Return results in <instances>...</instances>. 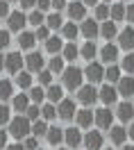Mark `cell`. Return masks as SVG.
<instances>
[{
  "label": "cell",
  "instance_id": "4fadbf2b",
  "mask_svg": "<svg viewBox=\"0 0 134 150\" xmlns=\"http://www.w3.org/2000/svg\"><path fill=\"white\" fill-rule=\"evenodd\" d=\"M98 98H100L107 107H109V105H116L118 103V89H116L114 84H105L100 91H98Z\"/></svg>",
  "mask_w": 134,
  "mask_h": 150
},
{
  "label": "cell",
  "instance_id": "7c38bea8",
  "mask_svg": "<svg viewBox=\"0 0 134 150\" xmlns=\"http://www.w3.org/2000/svg\"><path fill=\"white\" fill-rule=\"evenodd\" d=\"M23 64H25V59L20 57V52H9V55L5 57V68H7V71H9L11 75L20 73Z\"/></svg>",
  "mask_w": 134,
  "mask_h": 150
},
{
  "label": "cell",
  "instance_id": "ba28073f",
  "mask_svg": "<svg viewBox=\"0 0 134 150\" xmlns=\"http://www.w3.org/2000/svg\"><path fill=\"white\" fill-rule=\"evenodd\" d=\"M118 48H123L127 52H134V28H125L123 32H118Z\"/></svg>",
  "mask_w": 134,
  "mask_h": 150
},
{
  "label": "cell",
  "instance_id": "f546056e",
  "mask_svg": "<svg viewBox=\"0 0 134 150\" xmlns=\"http://www.w3.org/2000/svg\"><path fill=\"white\" fill-rule=\"evenodd\" d=\"M46 50H48L50 55H57V52L64 50V41H61L59 37H50L48 41H46Z\"/></svg>",
  "mask_w": 134,
  "mask_h": 150
},
{
  "label": "cell",
  "instance_id": "c3c4849f",
  "mask_svg": "<svg viewBox=\"0 0 134 150\" xmlns=\"http://www.w3.org/2000/svg\"><path fill=\"white\" fill-rule=\"evenodd\" d=\"M11 11H9V2L7 0H0V18H7Z\"/></svg>",
  "mask_w": 134,
  "mask_h": 150
},
{
  "label": "cell",
  "instance_id": "f907efd6",
  "mask_svg": "<svg viewBox=\"0 0 134 150\" xmlns=\"http://www.w3.org/2000/svg\"><path fill=\"white\" fill-rule=\"evenodd\" d=\"M52 5H50V0H37V9L39 11H48Z\"/></svg>",
  "mask_w": 134,
  "mask_h": 150
},
{
  "label": "cell",
  "instance_id": "e7e4bbea",
  "mask_svg": "<svg viewBox=\"0 0 134 150\" xmlns=\"http://www.w3.org/2000/svg\"><path fill=\"white\" fill-rule=\"evenodd\" d=\"M39 150H41V148H39Z\"/></svg>",
  "mask_w": 134,
  "mask_h": 150
},
{
  "label": "cell",
  "instance_id": "5bb4252c",
  "mask_svg": "<svg viewBox=\"0 0 134 150\" xmlns=\"http://www.w3.org/2000/svg\"><path fill=\"white\" fill-rule=\"evenodd\" d=\"M102 143H105L102 132H86V137H84V148L86 150H102Z\"/></svg>",
  "mask_w": 134,
  "mask_h": 150
},
{
  "label": "cell",
  "instance_id": "603a6c76",
  "mask_svg": "<svg viewBox=\"0 0 134 150\" xmlns=\"http://www.w3.org/2000/svg\"><path fill=\"white\" fill-rule=\"evenodd\" d=\"M46 98H48L52 105H59L61 100H64V89L57 84H50L48 89H46Z\"/></svg>",
  "mask_w": 134,
  "mask_h": 150
},
{
  "label": "cell",
  "instance_id": "52a82bcc",
  "mask_svg": "<svg viewBox=\"0 0 134 150\" xmlns=\"http://www.w3.org/2000/svg\"><path fill=\"white\" fill-rule=\"evenodd\" d=\"M7 25H9V32H23V28L28 25V16L23 11H11L7 16Z\"/></svg>",
  "mask_w": 134,
  "mask_h": 150
},
{
  "label": "cell",
  "instance_id": "5b68a950",
  "mask_svg": "<svg viewBox=\"0 0 134 150\" xmlns=\"http://www.w3.org/2000/svg\"><path fill=\"white\" fill-rule=\"evenodd\" d=\"M93 123H96L100 130H109L111 125H114V114L109 107H102V109H98L93 112Z\"/></svg>",
  "mask_w": 134,
  "mask_h": 150
},
{
  "label": "cell",
  "instance_id": "44dd1931",
  "mask_svg": "<svg viewBox=\"0 0 134 150\" xmlns=\"http://www.w3.org/2000/svg\"><path fill=\"white\" fill-rule=\"evenodd\" d=\"M34 43H37L34 32H25V30H23V32L18 34V46H20V50H32Z\"/></svg>",
  "mask_w": 134,
  "mask_h": 150
},
{
  "label": "cell",
  "instance_id": "d6986e66",
  "mask_svg": "<svg viewBox=\"0 0 134 150\" xmlns=\"http://www.w3.org/2000/svg\"><path fill=\"white\" fill-rule=\"evenodd\" d=\"M66 9H68V16H71L73 23H75V21H84V16H86V5L84 2H71Z\"/></svg>",
  "mask_w": 134,
  "mask_h": 150
},
{
  "label": "cell",
  "instance_id": "94428289",
  "mask_svg": "<svg viewBox=\"0 0 134 150\" xmlns=\"http://www.w3.org/2000/svg\"><path fill=\"white\" fill-rule=\"evenodd\" d=\"M7 2H18V0H7Z\"/></svg>",
  "mask_w": 134,
  "mask_h": 150
},
{
  "label": "cell",
  "instance_id": "d590c367",
  "mask_svg": "<svg viewBox=\"0 0 134 150\" xmlns=\"http://www.w3.org/2000/svg\"><path fill=\"white\" fill-rule=\"evenodd\" d=\"M41 118H43V121H52V118H57V105H52V103L43 105V107H41Z\"/></svg>",
  "mask_w": 134,
  "mask_h": 150
},
{
  "label": "cell",
  "instance_id": "6da1fadb",
  "mask_svg": "<svg viewBox=\"0 0 134 150\" xmlns=\"http://www.w3.org/2000/svg\"><path fill=\"white\" fill-rule=\"evenodd\" d=\"M14 137V139H28L30 134H32V121H30L28 116H16V118H11L9 121V130H7Z\"/></svg>",
  "mask_w": 134,
  "mask_h": 150
},
{
  "label": "cell",
  "instance_id": "1f68e13d",
  "mask_svg": "<svg viewBox=\"0 0 134 150\" xmlns=\"http://www.w3.org/2000/svg\"><path fill=\"white\" fill-rule=\"evenodd\" d=\"M48 134V123L43 121V118H39V121H34L32 123V137H46Z\"/></svg>",
  "mask_w": 134,
  "mask_h": 150
},
{
  "label": "cell",
  "instance_id": "d6a6232c",
  "mask_svg": "<svg viewBox=\"0 0 134 150\" xmlns=\"http://www.w3.org/2000/svg\"><path fill=\"white\" fill-rule=\"evenodd\" d=\"M46 25H48L50 30L64 28V21H61V16H59V11H52V14H48V16H46Z\"/></svg>",
  "mask_w": 134,
  "mask_h": 150
},
{
  "label": "cell",
  "instance_id": "816d5d0a",
  "mask_svg": "<svg viewBox=\"0 0 134 150\" xmlns=\"http://www.w3.org/2000/svg\"><path fill=\"white\" fill-rule=\"evenodd\" d=\"M20 2V9H32V7H37V0H18Z\"/></svg>",
  "mask_w": 134,
  "mask_h": 150
},
{
  "label": "cell",
  "instance_id": "3957f363",
  "mask_svg": "<svg viewBox=\"0 0 134 150\" xmlns=\"http://www.w3.org/2000/svg\"><path fill=\"white\" fill-rule=\"evenodd\" d=\"M84 80H89V84H98L105 80V66L100 62H89V66L84 68Z\"/></svg>",
  "mask_w": 134,
  "mask_h": 150
},
{
  "label": "cell",
  "instance_id": "7dc6e473",
  "mask_svg": "<svg viewBox=\"0 0 134 150\" xmlns=\"http://www.w3.org/2000/svg\"><path fill=\"white\" fill-rule=\"evenodd\" d=\"M11 43V39H9V30H0V50L2 48H7Z\"/></svg>",
  "mask_w": 134,
  "mask_h": 150
},
{
  "label": "cell",
  "instance_id": "4316f807",
  "mask_svg": "<svg viewBox=\"0 0 134 150\" xmlns=\"http://www.w3.org/2000/svg\"><path fill=\"white\" fill-rule=\"evenodd\" d=\"M121 73H123V71H121V66L109 64V66L105 68V80L109 82V84H114V82H118V80H121Z\"/></svg>",
  "mask_w": 134,
  "mask_h": 150
},
{
  "label": "cell",
  "instance_id": "680465c9",
  "mask_svg": "<svg viewBox=\"0 0 134 150\" xmlns=\"http://www.w3.org/2000/svg\"><path fill=\"white\" fill-rule=\"evenodd\" d=\"M2 68H5V57L0 55V71H2Z\"/></svg>",
  "mask_w": 134,
  "mask_h": 150
},
{
  "label": "cell",
  "instance_id": "2e32d148",
  "mask_svg": "<svg viewBox=\"0 0 134 150\" xmlns=\"http://www.w3.org/2000/svg\"><path fill=\"white\" fill-rule=\"evenodd\" d=\"M80 32L84 34L89 41H93V39L100 34V28H98V21L96 18H84V23H82V28H80Z\"/></svg>",
  "mask_w": 134,
  "mask_h": 150
},
{
  "label": "cell",
  "instance_id": "4dcf8cb0",
  "mask_svg": "<svg viewBox=\"0 0 134 150\" xmlns=\"http://www.w3.org/2000/svg\"><path fill=\"white\" fill-rule=\"evenodd\" d=\"M16 84H18L20 89H32V73H30V71L16 73Z\"/></svg>",
  "mask_w": 134,
  "mask_h": 150
},
{
  "label": "cell",
  "instance_id": "ffe728a7",
  "mask_svg": "<svg viewBox=\"0 0 134 150\" xmlns=\"http://www.w3.org/2000/svg\"><path fill=\"white\" fill-rule=\"evenodd\" d=\"M28 107H30V96H25V93L14 96V100H11V109H14V112L25 114V112H28Z\"/></svg>",
  "mask_w": 134,
  "mask_h": 150
},
{
  "label": "cell",
  "instance_id": "6125c7cd",
  "mask_svg": "<svg viewBox=\"0 0 134 150\" xmlns=\"http://www.w3.org/2000/svg\"><path fill=\"white\" fill-rule=\"evenodd\" d=\"M105 2H111V0H105Z\"/></svg>",
  "mask_w": 134,
  "mask_h": 150
},
{
  "label": "cell",
  "instance_id": "cb8c5ba5",
  "mask_svg": "<svg viewBox=\"0 0 134 150\" xmlns=\"http://www.w3.org/2000/svg\"><path fill=\"white\" fill-rule=\"evenodd\" d=\"M125 14H127V7H125V5H121V2L109 5V21L118 23V21H123V18H125Z\"/></svg>",
  "mask_w": 134,
  "mask_h": 150
},
{
  "label": "cell",
  "instance_id": "bcb514c9",
  "mask_svg": "<svg viewBox=\"0 0 134 150\" xmlns=\"http://www.w3.org/2000/svg\"><path fill=\"white\" fill-rule=\"evenodd\" d=\"M23 148H25V150H39V141H37V137H32V134H30L28 139H23Z\"/></svg>",
  "mask_w": 134,
  "mask_h": 150
},
{
  "label": "cell",
  "instance_id": "30bf717a",
  "mask_svg": "<svg viewBox=\"0 0 134 150\" xmlns=\"http://www.w3.org/2000/svg\"><path fill=\"white\" fill-rule=\"evenodd\" d=\"M116 89H118V96H123V98H132L134 96V77L132 75H125V77H121L118 82H116Z\"/></svg>",
  "mask_w": 134,
  "mask_h": 150
},
{
  "label": "cell",
  "instance_id": "681fc988",
  "mask_svg": "<svg viewBox=\"0 0 134 150\" xmlns=\"http://www.w3.org/2000/svg\"><path fill=\"white\" fill-rule=\"evenodd\" d=\"M50 5H52V9H55V11H61V9H66V7H68L66 0H50Z\"/></svg>",
  "mask_w": 134,
  "mask_h": 150
},
{
  "label": "cell",
  "instance_id": "ee69618b",
  "mask_svg": "<svg viewBox=\"0 0 134 150\" xmlns=\"http://www.w3.org/2000/svg\"><path fill=\"white\" fill-rule=\"evenodd\" d=\"M25 116H28L32 123L39 121V116H41V107H39V105H30V107H28V112H25Z\"/></svg>",
  "mask_w": 134,
  "mask_h": 150
},
{
  "label": "cell",
  "instance_id": "91938a15",
  "mask_svg": "<svg viewBox=\"0 0 134 150\" xmlns=\"http://www.w3.org/2000/svg\"><path fill=\"white\" fill-rule=\"evenodd\" d=\"M123 150H134V143H132V146H125Z\"/></svg>",
  "mask_w": 134,
  "mask_h": 150
},
{
  "label": "cell",
  "instance_id": "9a60e30c",
  "mask_svg": "<svg viewBox=\"0 0 134 150\" xmlns=\"http://www.w3.org/2000/svg\"><path fill=\"white\" fill-rule=\"evenodd\" d=\"M109 141H111L114 146H125L127 130H125L123 125H111V127H109Z\"/></svg>",
  "mask_w": 134,
  "mask_h": 150
},
{
  "label": "cell",
  "instance_id": "e575fe53",
  "mask_svg": "<svg viewBox=\"0 0 134 150\" xmlns=\"http://www.w3.org/2000/svg\"><path fill=\"white\" fill-rule=\"evenodd\" d=\"M61 34H64V39H68V41H75V37L80 34V30H77L75 23H64V28H61Z\"/></svg>",
  "mask_w": 134,
  "mask_h": 150
},
{
  "label": "cell",
  "instance_id": "9c48e42d",
  "mask_svg": "<svg viewBox=\"0 0 134 150\" xmlns=\"http://www.w3.org/2000/svg\"><path fill=\"white\" fill-rule=\"evenodd\" d=\"M25 66H28L30 73H41L43 66H46V59H43L41 52H30V55L25 57Z\"/></svg>",
  "mask_w": 134,
  "mask_h": 150
},
{
  "label": "cell",
  "instance_id": "484cf974",
  "mask_svg": "<svg viewBox=\"0 0 134 150\" xmlns=\"http://www.w3.org/2000/svg\"><path fill=\"white\" fill-rule=\"evenodd\" d=\"M46 139H48L50 146H59V143L64 141V130H61V127H48Z\"/></svg>",
  "mask_w": 134,
  "mask_h": 150
},
{
  "label": "cell",
  "instance_id": "9f6ffc18",
  "mask_svg": "<svg viewBox=\"0 0 134 150\" xmlns=\"http://www.w3.org/2000/svg\"><path fill=\"white\" fill-rule=\"evenodd\" d=\"M127 137L134 141V123H130V127H127Z\"/></svg>",
  "mask_w": 134,
  "mask_h": 150
},
{
  "label": "cell",
  "instance_id": "ac0fdd59",
  "mask_svg": "<svg viewBox=\"0 0 134 150\" xmlns=\"http://www.w3.org/2000/svg\"><path fill=\"white\" fill-rule=\"evenodd\" d=\"M75 123H77V127H80V130L91 127V125H93V112H91V109H77Z\"/></svg>",
  "mask_w": 134,
  "mask_h": 150
},
{
  "label": "cell",
  "instance_id": "f35d334b",
  "mask_svg": "<svg viewBox=\"0 0 134 150\" xmlns=\"http://www.w3.org/2000/svg\"><path fill=\"white\" fill-rule=\"evenodd\" d=\"M28 23H32L34 28H39V25H46V16H43V11L34 9V11L28 16Z\"/></svg>",
  "mask_w": 134,
  "mask_h": 150
},
{
  "label": "cell",
  "instance_id": "7402d4cb",
  "mask_svg": "<svg viewBox=\"0 0 134 150\" xmlns=\"http://www.w3.org/2000/svg\"><path fill=\"white\" fill-rule=\"evenodd\" d=\"M100 57H102V62H107V64H114L116 59H118V46L107 43V46L100 50Z\"/></svg>",
  "mask_w": 134,
  "mask_h": 150
},
{
  "label": "cell",
  "instance_id": "277c9868",
  "mask_svg": "<svg viewBox=\"0 0 134 150\" xmlns=\"http://www.w3.org/2000/svg\"><path fill=\"white\" fill-rule=\"evenodd\" d=\"M96 100H98V89H96V84H82L80 89H77V103H82L84 107L93 105Z\"/></svg>",
  "mask_w": 134,
  "mask_h": 150
},
{
  "label": "cell",
  "instance_id": "6f0895ef",
  "mask_svg": "<svg viewBox=\"0 0 134 150\" xmlns=\"http://www.w3.org/2000/svg\"><path fill=\"white\" fill-rule=\"evenodd\" d=\"M82 2H84V5H89V7H96V5H98V0H82Z\"/></svg>",
  "mask_w": 134,
  "mask_h": 150
},
{
  "label": "cell",
  "instance_id": "b9f144b4",
  "mask_svg": "<svg viewBox=\"0 0 134 150\" xmlns=\"http://www.w3.org/2000/svg\"><path fill=\"white\" fill-rule=\"evenodd\" d=\"M96 21H109V5H96V11H93Z\"/></svg>",
  "mask_w": 134,
  "mask_h": 150
},
{
  "label": "cell",
  "instance_id": "db71d44e",
  "mask_svg": "<svg viewBox=\"0 0 134 150\" xmlns=\"http://www.w3.org/2000/svg\"><path fill=\"white\" fill-rule=\"evenodd\" d=\"M125 18H127V21H130V23L134 25V5H130V7H127V14H125Z\"/></svg>",
  "mask_w": 134,
  "mask_h": 150
},
{
  "label": "cell",
  "instance_id": "8992f818",
  "mask_svg": "<svg viewBox=\"0 0 134 150\" xmlns=\"http://www.w3.org/2000/svg\"><path fill=\"white\" fill-rule=\"evenodd\" d=\"M75 114H77V109H75V100L64 98V100L57 105V116L61 118V121H73V118H75Z\"/></svg>",
  "mask_w": 134,
  "mask_h": 150
},
{
  "label": "cell",
  "instance_id": "03108f58",
  "mask_svg": "<svg viewBox=\"0 0 134 150\" xmlns=\"http://www.w3.org/2000/svg\"><path fill=\"white\" fill-rule=\"evenodd\" d=\"M109 150H111V148H109Z\"/></svg>",
  "mask_w": 134,
  "mask_h": 150
},
{
  "label": "cell",
  "instance_id": "be15d7a7",
  "mask_svg": "<svg viewBox=\"0 0 134 150\" xmlns=\"http://www.w3.org/2000/svg\"><path fill=\"white\" fill-rule=\"evenodd\" d=\"M61 150H66V148H61Z\"/></svg>",
  "mask_w": 134,
  "mask_h": 150
},
{
  "label": "cell",
  "instance_id": "e0dca14e",
  "mask_svg": "<svg viewBox=\"0 0 134 150\" xmlns=\"http://www.w3.org/2000/svg\"><path fill=\"white\" fill-rule=\"evenodd\" d=\"M116 116H118L123 123H130L134 118V105L130 103V100H123V103L116 107Z\"/></svg>",
  "mask_w": 134,
  "mask_h": 150
},
{
  "label": "cell",
  "instance_id": "83f0119b",
  "mask_svg": "<svg viewBox=\"0 0 134 150\" xmlns=\"http://www.w3.org/2000/svg\"><path fill=\"white\" fill-rule=\"evenodd\" d=\"M64 62H66L64 57L55 55L52 59H50V64H48V71H50L52 75H61V73H64V68H66V66H64Z\"/></svg>",
  "mask_w": 134,
  "mask_h": 150
},
{
  "label": "cell",
  "instance_id": "74e56055",
  "mask_svg": "<svg viewBox=\"0 0 134 150\" xmlns=\"http://www.w3.org/2000/svg\"><path fill=\"white\" fill-rule=\"evenodd\" d=\"M61 52H64V55H61V57H64L66 62H73V59H75V57L80 55V50H77V46H75V43H66Z\"/></svg>",
  "mask_w": 134,
  "mask_h": 150
},
{
  "label": "cell",
  "instance_id": "ab89813d",
  "mask_svg": "<svg viewBox=\"0 0 134 150\" xmlns=\"http://www.w3.org/2000/svg\"><path fill=\"white\" fill-rule=\"evenodd\" d=\"M30 100H34V105L43 103V100H46V91H43L41 86H32V89H30Z\"/></svg>",
  "mask_w": 134,
  "mask_h": 150
},
{
  "label": "cell",
  "instance_id": "d4e9b609",
  "mask_svg": "<svg viewBox=\"0 0 134 150\" xmlns=\"http://www.w3.org/2000/svg\"><path fill=\"white\" fill-rule=\"evenodd\" d=\"M100 34H102V39H107V41H111L114 37H118L116 23H114V21H105V23H102V28H100Z\"/></svg>",
  "mask_w": 134,
  "mask_h": 150
},
{
  "label": "cell",
  "instance_id": "7a4b0ae2",
  "mask_svg": "<svg viewBox=\"0 0 134 150\" xmlns=\"http://www.w3.org/2000/svg\"><path fill=\"white\" fill-rule=\"evenodd\" d=\"M61 80H64L66 89L77 91L80 86L84 84V71H80L77 66H68V68H64V73H61Z\"/></svg>",
  "mask_w": 134,
  "mask_h": 150
},
{
  "label": "cell",
  "instance_id": "7bdbcfd3",
  "mask_svg": "<svg viewBox=\"0 0 134 150\" xmlns=\"http://www.w3.org/2000/svg\"><path fill=\"white\" fill-rule=\"evenodd\" d=\"M34 37H37V41H48L50 39V28L48 25H39L37 32H34Z\"/></svg>",
  "mask_w": 134,
  "mask_h": 150
},
{
  "label": "cell",
  "instance_id": "60d3db41",
  "mask_svg": "<svg viewBox=\"0 0 134 150\" xmlns=\"http://www.w3.org/2000/svg\"><path fill=\"white\" fill-rule=\"evenodd\" d=\"M11 121V107H7L5 103H0V127L2 125H9Z\"/></svg>",
  "mask_w": 134,
  "mask_h": 150
},
{
  "label": "cell",
  "instance_id": "8d00e7d4",
  "mask_svg": "<svg viewBox=\"0 0 134 150\" xmlns=\"http://www.w3.org/2000/svg\"><path fill=\"white\" fill-rule=\"evenodd\" d=\"M121 71L127 75L134 73V52H127V55L123 57V62H121Z\"/></svg>",
  "mask_w": 134,
  "mask_h": 150
},
{
  "label": "cell",
  "instance_id": "f6af8a7d",
  "mask_svg": "<svg viewBox=\"0 0 134 150\" xmlns=\"http://www.w3.org/2000/svg\"><path fill=\"white\" fill-rule=\"evenodd\" d=\"M39 84H43V86H50V84H52V73H50L48 68H43V71L39 73Z\"/></svg>",
  "mask_w": 134,
  "mask_h": 150
},
{
  "label": "cell",
  "instance_id": "836d02e7",
  "mask_svg": "<svg viewBox=\"0 0 134 150\" xmlns=\"http://www.w3.org/2000/svg\"><path fill=\"white\" fill-rule=\"evenodd\" d=\"M96 52H98V48H96V43H93V41H86L84 46H82V50H80V55L84 57V59H89V62H93Z\"/></svg>",
  "mask_w": 134,
  "mask_h": 150
},
{
  "label": "cell",
  "instance_id": "f5cc1de1",
  "mask_svg": "<svg viewBox=\"0 0 134 150\" xmlns=\"http://www.w3.org/2000/svg\"><path fill=\"white\" fill-rule=\"evenodd\" d=\"M7 134H9V132L0 130V148H7Z\"/></svg>",
  "mask_w": 134,
  "mask_h": 150
},
{
  "label": "cell",
  "instance_id": "8fae6325",
  "mask_svg": "<svg viewBox=\"0 0 134 150\" xmlns=\"http://www.w3.org/2000/svg\"><path fill=\"white\" fill-rule=\"evenodd\" d=\"M64 141H66L68 148H77V146L84 143V137H82L80 127H66L64 130Z\"/></svg>",
  "mask_w": 134,
  "mask_h": 150
},
{
  "label": "cell",
  "instance_id": "11a10c76",
  "mask_svg": "<svg viewBox=\"0 0 134 150\" xmlns=\"http://www.w3.org/2000/svg\"><path fill=\"white\" fill-rule=\"evenodd\" d=\"M5 150H25V148H23V143H11V146H7Z\"/></svg>",
  "mask_w": 134,
  "mask_h": 150
},
{
  "label": "cell",
  "instance_id": "f1b7e54d",
  "mask_svg": "<svg viewBox=\"0 0 134 150\" xmlns=\"http://www.w3.org/2000/svg\"><path fill=\"white\" fill-rule=\"evenodd\" d=\"M9 98H14V84L9 80H0V103H5Z\"/></svg>",
  "mask_w": 134,
  "mask_h": 150
}]
</instances>
